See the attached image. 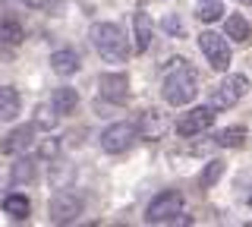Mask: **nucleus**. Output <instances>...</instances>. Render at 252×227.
Returning a JSON list of instances; mask_svg holds the SVG:
<instances>
[{
	"label": "nucleus",
	"instance_id": "nucleus-6",
	"mask_svg": "<svg viewBox=\"0 0 252 227\" xmlns=\"http://www.w3.org/2000/svg\"><path fill=\"white\" fill-rule=\"evenodd\" d=\"M199 51H202V57L208 60L211 69H218V73H227V66H230V60H233L230 38H227V35L205 29V32L199 35Z\"/></svg>",
	"mask_w": 252,
	"mask_h": 227
},
{
	"label": "nucleus",
	"instance_id": "nucleus-14",
	"mask_svg": "<svg viewBox=\"0 0 252 227\" xmlns=\"http://www.w3.org/2000/svg\"><path fill=\"white\" fill-rule=\"evenodd\" d=\"M132 32H136V51L145 54L152 48V35H155V22L145 10H136L132 13Z\"/></svg>",
	"mask_w": 252,
	"mask_h": 227
},
{
	"label": "nucleus",
	"instance_id": "nucleus-13",
	"mask_svg": "<svg viewBox=\"0 0 252 227\" xmlns=\"http://www.w3.org/2000/svg\"><path fill=\"white\" fill-rule=\"evenodd\" d=\"M26 41V32H22V22L13 16V13L0 10V44L3 48H19Z\"/></svg>",
	"mask_w": 252,
	"mask_h": 227
},
{
	"label": "nucleus",
	"instance_id": "nucleus-2",
	"mask_svg": "<svg viewBox=\"0 0 252 227\" xmlns=\"http://www.w3.org/2000/svg\"><path fill=\"white\" fill-rule=\"evenodd\" d=\"M89 41L94 54L101 60H107V64H126V57H129V41H126L123 29L117 22H92Z\"/></svg>",
	"mask_w": 252,
	"mask_h": 227
},
{
	"label": "nucleus",
	"instance_id": "nucleus-12",
	"mask_svg": "<svg viewBox=\"0 0 252 227\" xmlns=\"http://www.w3.org/2000/svg\"><path fill=\"white\" fill-rule=\"evenodd\" d=\"M47 64H51V69L57 76L66 79V76H76L79 69H82V57H79V51H73V48H60V51L51 54V60H47Z\"/></svg>",
	"mask_w": 252,
	"mask_h": 227
},
{
	"label": "nucleus",
	"instance_id": "nucleus-5",
	"mask_svg": "<svg viewBox=\"0 0 252 227\" xmlns=\"http://www.w3.org/2000/svg\"><path fill=\"white\" fill-rule=\"evenodd\" d=\"M136 139H139V127H136V123L117 120V123H110V127L101 130L98 145H101L104 155H123V152H129V148L136 145Z\"/></svg>",
	"mask_w": 252,
	"mask_h": 227
},
{
	"label": "nucleus",
	"instance_id": "nucleus-21",
	"mask_svg": "<svg viewBox=\"0 0 252 227\" xmlns=\"http://www.w3.org/2000/svg\"><path fill=\"white\" fill-rule=\"evenodd\" d=\"M224 16V6H220V0H199V10H195V19L205 22V26H211V22H218Z\"/></svg>",
	"mask_w": 252,
	"mask_h": 227
},
{
	"label": "nucleus",
	"instance_id": "nucleus-19",
	"mask_svg": "<svg viewBox=\"0 0 252 227\" xmlns=\"http://www.w3.org/2000/svg\"><path fill=\"white\" fill-rule=\"evenodd\" d=\"M136 127H139V136L142 139H161V132H164V114L152 107V111L142 114V120L136 123Z\"/></svg>",
	"mask_w": 252,
	"mask_h": 227
},
{
	"label": "nucleus",
	"instance_id": "nucleus-8",
	"mask_svg": "<svg viewBox=\"0 0 252 227\" xmlns=\"http://www.w3.org/2000/svg\"><path fill=\"white\" fill-rule=\"evenodd\" d=\"M215 107L211 104H199V107H189L186 114L177 117V123H173V130H177V136H202L205 130L215 127Z\"/></svg>",
	"mask_w": 252,
	"mask_h": 227
},
{
	"label": "nucleus",
	"instance_id": "nucleus-23",
	"mask_svg": "<svg viewBox=\"0 0 252 227\" xmlns=\"http://www.w3.org/2000/svg\"><path fill=\"white\" fill-rule=\"evenodd\" d=\"M57 120H60V114L54 111L51 104H41V107H38V117H35V127H41V130H47V132H51L54 127H57Z\"/></svg>",
	"mask_w": 252,
	"mask_h": 227
},
{
	"label": "nucleus",
	"instance_id": "nucleus-7",
	"mask_svg": "<svg viewBox=\"0 0 252 227\" xmlns=\"http://www.w3.org/2000/svg\"><path fill=\"white\" fill-rule=\"evenodd\" d=\"M249 92V79L243 73H227L224 79L215 85V92H211V107L215 111H227V107L240 104V98Z\"/></svg>",
	"mask_w": 252,
	"mask_h": 227
},
{
	"label": "nucleus",
	"instance_id": "nucleus-1",
	"mask_svg": "<svg viewBox=\"0 0 252 227\" xmlns=\"http://www.w3.org/2000/svg\"><path fill=\"white\" fill-rule=\"evenodd\" d=\"M170 64L173 66L164 73V82H161V98L170 107H189L199 95V73L183 57L170 60Z\"/></svg>",
	"mask_w": 252,
	"mask_h": 227
},
{
	"label": "nucleus",
	"instance_id": "nucleus-20",
	"mask_svg": "<svg viewBox=\"0 0 252 227\" xmlns=\"http://www.w3.org/2000/svg\"><path fill=\"white\" fill-rule=\"evenodd\" d=\"M246 142V127H224L215 132V145L220 148H240Z\"/></svg>",
	"mask_w": 252,
	"mask_h": 227
},
{
	"label": "nucleus",
	"instance_id": "nucleus-17",
	"mask_svg": "<svg viewBox=\"0 0 252 227\" xmlns=\"http://www.w3.org/2000/svg\"><path fill=\"white\" fill-rule=\"evenodd\" d=\"M224 35L230 38L233 44H246V41H249V35H252L249 19L243 16V13H230V16L224 19Z\"/></svg>",
	"mask_w": 252,
	"mask_h": 227
},
{
	"label": "nucleus",
	"instance_id": "nucleus-18",
	"mask_svg": "<svg viewBox=\"0 0 252 227\" xmlns=\"http://www.w3.org/2000/svg\"><path fill=\"white\" fill-rule=\"evenodd\" d=\"M3 211L13 218V221H26V218L32 215V202L26 193H10L3 195Z\"/></svg>",
	"mask_w": 252,
	"mask_h": 227
},
{
	"label": "nucleus",
	"instance_id": "nucleus-16",
	"mask_svg": "<svg viewBox=\"0 0 252 227\" xmlns=\"http://www.w3.org/2000/svg\"><path fill=\"white\" fill-rule=\"evenodd\" d=\"M22 111V98L13 85H0V123H16Z\"/></svg>",
	"mask_w": 252,
	"mask_h": 227
},
{
	"label": "nucleus",
	"instance_id": "nucleus-25",
	"mask_svg": "<svg viewBox=\"0 0 252 227\" xmlns=\"http://www.w3.org/2000/svg\"><path fill=\"white\" fill-rule=\"evenodd\" d=\"M29 6H44V0H26Z\"/></svg>",
	"mask_w": 252,
	"mask_h": 227
},
{
	"label": "nucleus",
	"instance_id": "nucleus-15",
	"mask_svg": "<svg viewBox=\"0 0 252 227\" xmlns=\"http://www.w3.org/2000/svg\"><path fill=\"white\" fill-rule=\"evenodd\" d=\"M51 107H54L60 117L76 114V107H79V92L73 89V85H57V89L51 92Z\"/></svg>",
	"mask_w": 252,
	"mask_h": 227
},
{
	"label": "nucleus",
	"instance_id": "nucleus-10",
	"mask_svg": "<svg viewBox=\"0 0 252 227\" xmlns=\"http://www.w3.org/2000/svg\"><path fill=\"white\" fill-rule=\"evenodd\" d=\"M35 132H38L35 123H19V127H13L3 139H0V155H13V158H16V155L29 152V148L38 142Z\"/></svg>",
	"mask_w": 252,
	"mask_h": 227
},
{
	"label": "nucleus",
	"instance_id": "nucleus-27",
	"mask_svg": "<svg viewBox=\"0 0 252 227\" xmlns=\"http://www.w3.org/2000/svg\"><path fill=\"white\" fill-rule=\"evenodd\" d=\"M246 202H249V208H252V193H249V199H246Z\"/></svg>",
	"mask_w": 252,
	"mask_h": 227
},
{
	"label": "nucleus",
	"instance_id": "nucleus-11",
	"mask_svg": "<svg viewBox=\"0 0 252 227\" xmlns=\"http://www.w3.org/2000/svg\"><path fill=\"white\" fill-rule=\"evenodd\" d=\"M10 183L13 186H32V183H38V158H35V155H29V152L16 155V161H13V167H10Z\"/></svg>",
	"mask_w": 252,
	"mask_h": 227
},
{
	"label": "nucleus",
	"instance_id": "nucleus-3",
	"mask_svg": "<svg viewBox=\"0 0 252 227\" xmlns=\"http://www.w3.org/2000/svg\"><path fill=\"white\" fill-rule=\"evenodd\" d=\"M183 193L180 190H161L158 195H152V202L145 205V224H170L183 215Z\"/></svg>",
	"mask_w": 252,
	"mask_h": 227
},
{
	"label": "nucleus",
	"instance_id": "nucleus-26",
	"mask_svg": "<svg viewBox=\"0 0 252 227\" xmlns=\"http://www.w3.org/2000/svg\"><path fill=\"white\" fill-rule=\"evenodd\" d=\"M236 3H243V6H252V0H236Z\"/></svg>",
	"mask_w": 252,
	"mask_h": 227
},
{
	"label": "nucleus",
	"instance_id": "nucleus-24",
	"mask_svg": "<svg viewBox=\"0 0 252 227\" xmlns=\"http://www.w3.org/2000/svg\"><path fill=\"white\" fill-rule=\"evenodd\" d=\"M164 29H167L170 35H183V22H180V16H167L164 19Z\"/></svg>",
	"mask_w": 252,
	"mask_h": 227
},
{
	"label": "nucleus",
	"instance_id": "nucleus-9",
	"mask_svg": "<svg viewBox=\"0 0 252 227\" xmlns=\"http://www.w3.org/2000/svg\"><path fill=\"white\" fill-rule=\"evenodd\" d=\"M98 98L107 104H126L129 101V76L126 73H101L98 76Z\"/></svg>",
	"mask_w": 252,
	"mask_h": 227
},
{
	"label": "nucleus",
	"instance_id": "nucleus-22",
	"mask_svg": "<svg viewBox=\"0 0 252 227\" xmlns=\"http://www.w3.org/2000/svg\"><path fill=\"white\" fill-rule=\"evenodd\" d=\"M220 177H224V161H218V158H215V161H208V164L202 167V174H199L202 190H211V186H215Z\"/></svg>",
	"mask_w": 252,
	"mask_h": 227
},
{
	"label": "nucleus",
	"instance_id": "nucleus-4",
	"mask_svg": "<svg viewBox=\"0 0 252 227\" xmlns=\"http://www.w3.org/2000/svg\"><path fill=\"white\" fill-rule=\"evenodd\" d=\"M85 211V199L76 190H57L47 202V221L51 224H76Z\"/></svg>",
	"mask_w": 252,
	"mask_h": 227
}]
</instances>
